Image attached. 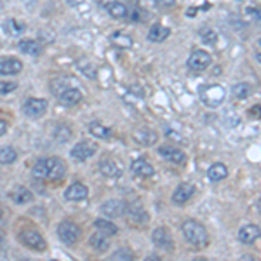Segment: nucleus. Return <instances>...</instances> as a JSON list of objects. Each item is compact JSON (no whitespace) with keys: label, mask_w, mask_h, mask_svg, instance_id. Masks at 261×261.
I'll list each match as a JSON object with an SVG mask.
<instances>
[{"label":"nucleus","mask_w":261,"mask_h":261,"mask_svg":"<svg viewBox=\"0 0 261 261\" xmlns=\"http://www.w3.org/2000/svg\"><path fill=\"white\" fill-rule=\"evenodd\" d=\"M66 174V164L58 157L42 158L33 166V176L39 179H49V181H56L61 179Z\"/></svg>","instance_id":"1"},{"label":"nucleus","mask_w":261,"mask_h":261,"mask_svg":"<svg viewBox=\"0 0 261 261\" xmlns=\"http://www.w3.org/2000/svg\"><path fill=\"white\" fill-rule=\"evenodd\" d=\"M181 232L185 235L186 242L194 245L195 249H206L209 245V234H207L206 226L195 219H186L181 225Z\"/></svg>","instance_id":"2"},{"label":"nucleus","mask_w":261,"mask_h":261,"mask_svg":"<svg viewBox=\"0 0 261 261\" xmlns=\"http://www.w3.org/2000/svg\"><path fill=\"white\" fill-rule=\"evenodd\" d=\"M225 98H226V91L223 89V86L209 84V86L200 87V99L204 101V105H207L209 108L221 107Z\"/></svg>","instance_id":"3"},{"label":"nucleus","mask_w":261,"mask_h":261,"mask_svg":"<svg viewBox=\"0 0 261 261\" xmlns=\"http://www.w3.org/2000/svg\"><path fill=\"white\" fill-rule=\"evenodd\" d=\"M152 242L157 245L158 249H164V251H167V253H173L174 251V239L169 230L164 228V226H158V228L153 230Z\"/></svg>","instance_id":"4"},{"label":"nucleus","mask_w":261,"mask_h":261,"mask_svg":"<svg viewBox=\"0 0 261 261\" xmlns=\"http://www.w3.org/2000/svg\"><path fill=\"white\" fill-rule=\"evenodd\" d=\"M211 63H213L211 54L207 51H202V49H197V51L192 52L190 58H188V61H186L188 68H190V70H195V71L207 70V68L211 66Z\"/></svg>","instance_id":"5"},{"label":"nucleus","mask_w":261,"mask_h":261,"mask_svg":"<svg viewBox=\"0 0 261 261\" xmlns=\"http://www.w3.org/2000/svg\"><path fill=\"white\" fill-rule=\"evenodd\" d=\"M58 237L68 245H73L80 239V228L73 221H61L58 226Z\"/></svg>","instance_id":"6"},{"label":"nucleus","mask_w":261,"mask_h":261,"mask_svg":"<svg viewBox=\"0 0 261 261\" xmlns=\"http://www.w3.org/2000/svg\"><path fill=\"white\" fill-rule=\"evenodd\" d=\"M20 240L23 242L26 247L33 251H44L45 249V240L42 239V235L35 230H23L20 234Z\"/></svg>","instance_id":"7"},{"label":"nucleus","mask_w":261,"mask_h":261,"mask_svg":"<svg viewBox=\"0 0 261 261\" xmlns=\"http://www.w3.org/2000/svg\"><path fill=\"white\" fill-rule=\"evenodd\" d=\"M158 155L164 157L166 160L173 164H178V166H183L186 162V153L181 150V148H176L173 145H162L158 147Z\"/></svg>","instance_id":"8"},{"label":"nucleus","mask_w":261,"mask_h":261,"mask_svg":"<svg viewBox=\"0 0 261 261\" xmlns=\"http://www.w3.org/2000/svg\"><path fill=\"white\" fill-rule=\"evenodd\" d=\"M45 110H47V101H45V99L30 98L24 101L23 111H24V115H28V117L39 119V117H42V115L45 113Z\"/></svg>","instance_id":"9"},{"label":"nucleus","mask_w":261,"mask_h":261,"mask_svg":"<svg viewBox=\"0 0 261 261\" xmlns=\"http://www.w3.org/2000/svg\"><path fill=\"white\" fill-rule=\"evenodd\" d=\"M96 145L91 141H80L77 143L75 147L71 148V157L75 158V160H80V162H84V160H87V158H91L92 155L96 153Z\"/></svg>","instance_id":"10"},{"label":"nucleus","mask_w":261,"mask_h":261,"mask_svg":"<svg viewBox=\"0 0 261 261\" xmlns=\"http://www.w3.org/2000/svg\"><path fill=\"white\" fill-rule=\"evenodd\" d=\"M124 216H127V221L132 226H145L148 223V213L141 206H127Z\"/></svg>","instance_id":"11"},{"label":"nucleus","mask_w":261,"mask_h":261,"mask_svg":"<svg viewBox=\"0 0 261 261\" xmlns=\"http://www.w3.org/2000/svg\"><path fill=\"white\" fill-rule=\"evenodd\" d=\"M237 237L242 244H254V242L261 237V228L258 225H253V223L244 225L240 230H239Z\"/></svg>","instance_id":"12"},{"label":"nucleus","mask_w":261,"mask_h":261,"mask_svg":"<svg viewBox=\"0 0 261 261\" xmlns=\"http://www.w3.org/2000/svg\"><path fill=\"white\" fill-rule=\"evenodd\" d=\"M195 194V186L190 185V183H181V185L174 190L173 194V202L174 204H178V206H183L186 202L190 200Z\"/></svg>","instance_id":"13"},{"label":"nucleus","mask_w":261,"mask_h":261,"mask_svg":"<svg viewBox=\"0 0 261 261\" xmlns=\"http://www.w3.org/2000/svg\"><path fill=\"white\" fill-rule=\"evenodd\" d=\"M127 204L122 200H108L101 206V213L108 218H120L126 214Z\"/></svg>","instance_id":"14"},{"label":"nucleus","mask_w":261,"mask_h":261,"mask_svg":"<svg viewBox=\"0 0 261 261\" xmlns=\"http://www.w3.org/2000/svg\"><path fill=\"white\" fill-rule=\"evenodd\" d=\"M23 70V63L18 58H4L0 60V75H16Z\"/></svg>","instance_id":"15"},{"label":"nucleus","mask_w":261,"mask_h":261,"mask_svg":"<svg viewBox=\"0 0 261 261\" xmlns=\"http://www.w3.org/2000/svg\"><path fill=\"white\" fill-rule=\"evenodd\" d=\"M87 194H89V190H87L86 185H82V183H73V185L68 186L66 192H65V198L71 202H80V200H84V198H87Z\"/></svg>","instance_id":"16"},{"label":"nucleus","mask_w":261,"mask_h":261,"mask_svg":"<svg viewBox=\"0 0 261 261\" xmlns=\"http://www.w3.org/2000/svg\"><path fill=\"white\" fill-rule=\"evenodd\" d=\"M99 171H101V174L107 176V178H120V176H122V169L119 167V164L108 157H105L103 160L99 162Z\"/></svg>","instance_id":"17"},{"label":"nucleus","mask_w":261,"mask_h":261,"mask_svg":"<svg viewBox=\"0 0 261 261\" xmlns=\"http://www.w3.org/2000/svg\"><path fill=\"white\" fill-rule=\"evenodd\" d=\"M58 99H60V103L65 105V107H73V105L80 103L82 92H80L77 87H68L61 94H58Z\"/></svg>","instance_id":"18"},{"label":"nucleus","mask_w":261,"mask_h":261,"mask_svg":"<svg viewBox=\"0 0 261 261\" xmlns=\"http://www.w3.org/2000/svg\"><path fill=\"white\" fill-rule=\"evenodd\" d=\"M130 171L136 174V176H141V178H150L153 176V166L148 162L147 158H136L134 162L130 164Z\"/></svg>","instance_id":"19"},{"label":"nucleus","mask_w":261,"mask_h":261,"mask_svg":"<svg viewBox=\"0 0 261 261\" xmlns=\"http://www.w3.org/2000/svg\"><path fill=\"white\" fill-rule=\"evenodd\" d=\"M9 197H11V200L14 202V204H18V206H24V204L33 200V194L28 190L26 186H16V188H12Z\"/></svg>","instance_id":"20"},{"label":"nucleus","mask_w":261,"mask_h":261,"mask_svg":"<svg viewBox=\"0 0 261 261\" xmlns=\"http://www.w3.org/2000/svg\"><path fill=\"white\" fill-rule=\"evenodd\" d=\"M134 139L139 143V145H145V147H152L155 143L158 141V136L155 130L147 129V127H143V129H138L134 134Z\"/></svg>","instance_id":"21"},{"label":"nucleus","mask_w":261,"mask_h":261,"mask_svg":"<svg viewBox=\"0 0 261 261\" xmlns=\"http://www.w3.org/2000/svg\"><path fill=\"white\" fill-rule=\"evenodd\" d=\"M226 176H228V167H226L225 164L216 162L207 169V178H209V181H213V183L223 181Z\"/></svg>","instance_id":"22"},{"label":"nucleus","mask_w":261,"mask_h":261,"mask_svg":"<svg viewBox=\"0 0 261 261\" xmlns=\"http://www.w3.org/2000/svg\"><path fill=\"white\" fill-rule=\"evenodd\" d=\"M89 244H91V245H92V249H96L98 253H105V251H108L110 240H108V235L105 234V232L98 230L96 234H92V237H91V240H89Z\"/></svg>","instance_id":"23"},{"label":"nucleus","mask_w":261,"mask_h":261,"mask_svg":"<svg viewBox=\"0 0 261 261\" xmlns=\"http://www.w3.org/2000/svg\"><path fill=\"white\" fill-rule=\"evenodd\" d=\"M169 35H171L169 28L157 23L150 28V32H148V40H152V42H164V40L169 39Z\"/></svg>","instance_id":"24"},{"label":"nucleus","mask_w":261,"mask_h":261,"mask_svg":"<svg viewBox=\"0 0 261 261\" xmlns=\"http://www.w3.org/2000/svg\"><path fill=\"white\" fill-rule=\"evenodd\" d=\"M20 51L28 56H40L42 54V45H40L37 40L26 39V40H21L20 42Z\"/></svg>","instance_id":"25"},{"label":"nucleus","mask_w":261,"mask_h":261,"mask_svg":"<svg viewBox=\"0 0 261 261\" xmlns=\"http://www.w3.org/2000/svg\"><path fill=\"white\" fill-rule=\"evenodd\" d=\"M110 42L113 44L115 47H119V49H130V47H132V39H130V37L127 35L126 32H115V33H111Z\"/></svg>","instance_id":"26"},{"label":"nucleus","mask_w":261,"mask_h":261,"mask_svg":"<svg viewBox=\"0 0 261 261\" xmlns=\"http://www.w3.org/2000/svg\"><path fill=\"white\" fill-rule=\"evenodd\" d=\"M89 130H91V134L98 139H110L111 138V129L103 124L99 122H91L89 124Z\"/></svg>","instance_id":"27"},{"label":"nucleus","mask_w":261,"mask_h":261,"mask_svg":"<svg viewBox=\"0 0 261 261\" xmlns=\"http://www.w3.org/2000/svg\"><path fill=\"white\" fill-rule=\"evenodd\" d=\"M107 11L108 14H110L111 18H117V20H122V18L127 16V7L126 4H122V2H110V4L107 5Z\"/></svg>","instance_id":"28"},{"label":"nucleus","mask_w":261,"mask_h":261,"mask_svg":"<svg viewBox=\"0 0 261 261\" xmlns=\"http://www.w3.org/2000/svg\"><path fill=\"white\" fill-rule=\"evenodd\" d=\"M68 87H71V77H60V79H54L51 82V91L54 96L61 94Z\"/></svg>","instance_id":"29"},{"label":"nucleus","mask_w":261,"mask_h":261,"mask_svg":"<svg viewBox=\"0 0 261 261\" xmlns=\"http://www.w3.org/2000/svg\"><path fill=\"white\" fill-rule=\"evenodd\" d=\"M94 226L101 232H105L107 235H117L119 234V226L115 225V223L108 221V219H96Z\"/></svg>","instance_id":"30"},{"label":"nucleus","mask_w":261,"mask_h":261,"mask_svg":"<svg viewBox=\"0 0 261 261\" xmlns=\"http://www.w3.org/2000/svg\"><path fill=\"white\" fill-rule=\"evenodd\" d=\"M4 28H5V32L9 33V35H12V37H18V35H21V33L24 32V24L21 23V21H18V20H7L5 21V24H4Z\"/></svg>","instance_id":"31"},{"label":"nucleus","mask_w":261,"mask_h":261,"mask_svg":"<svg viewBox=\"0 0 261 261\" xmlns=\"http://www.w3.org/2000/svg\"><path fill=\"white\" fill-rule=\"evenodd\" d=\"M232 92H234V96L237 99H245V98H249V96L253 94V87H251L249 84L240 82V84H235L234 89H232Z\"/></svg>","instance_id":"32"},{"label":"nucleus","mask_w":261,"mask_h":261,"mask_svg":"<svg viewBox=\"0 0 261 261\" xmlns=\"http://www.w3.org/2000/svg\"><path fill=\"white\" fill-rule=\"evenodd\" d=\"M18 153L14 148L11 147H2L0 148V164H12L16 162Z\"/></svg>","instance_id":"33"},{"label":"nucleus","mask_w":261,"mask_h":261,"mask_svg":"<svg viewBox=\"0 0 261 261\" xmlns=\"http://www.w3.org/2000/svg\"><path fill=\"white\" fill-rule=\"evenodd\" d=\"M54 138L58 139V141L65 143V141H68V139L71 138V130L68 129V127H65V126H60V127H58V129H56Z\"/></svg>","instance_id":"34"},{"label":"nucleus","mask_w":261,"mask_h":261,"mask_svg":"<svg viewBox=\"0 0 261 261\" xmlns=\"http://www.w3.org/2000/svg\"><path fill=\"white\" fill-rule=\"evenodd\" d=\"M111 260H134V253L130 249L122 247V249H119L117 253L111 254Z\"/></svg>","instance_id":"35"},{"label":"nucleus","mask_w":261,"mask_h":261,"mask_svg":"<svg viewBox=\"0 0 261 261\" xmlns=\"http://www.w3.org/2000/svg\"><path fill=\"white\" fill-rule=\"evenodd\" d=\"M18 87L16 82H5V80H0V94H9Z\"/></svg>","instance_id":"36"},{"label":"nucleus","mask_w":261,"mask_h":261,"mask_svg":"<svg viewBox=\"0 0 261 261\" xmlns=\"http://www.w3.org/2000/svg\"><path fill=\"white\" fill-rule=\"evenodd\" d=\"M80 70H82L84 75H87L89 79H96V68H94V65L87 63L86 66H84V65H80Z\"/></svg>","instance_id":"37"},{"label":"nucleus","mask_w":261,"mask_h":261,"mask_svg":"<svg viewBox=\"0 0 261 261\" xmlns=\"http://www.w3.org/2000/svg\"><path fill=\"white\" fill-rule=\"evenodd\" d=\"M202 40H204L206 44H214V42H216V33L211 32V30H209V32H204V33H202Z\"/></svg>","instance_id":"38"},{"label":"nucleus","mask_w":261,"mask_h":261,"mask_svg":"<svg viewBox=\"0 0 261 261\" xmlns=\"http://www.w3.org/2000/svg\"><path fill=\"white\" fill-rule=\"evenodd\" d=\"M249 117H253V119H261V103L260 105H254L253 108L249 110Z\"/></svg>","instance_id":"39"},{"label":"nucleus","mask_w":261,"mask_h":261,"mask_svg":"<svg viewBox=\"0 0 261 261\" xmlns=\"http://www.w3.org/2000/svg\"><path fill=\"white\" fill-rule=\"evenodd\" d=\"M155 4L158 7H171V5L176 4V0H155Z\"/></svg>","instance_id":"40"},{"label":"nucleus","mask_w":261,"mask_h":261,"mask_svg":"<svg viewBox=\"0 0 261 261\" xmlns=\"http://www.w3.org/2000/svg\"><path fill=\"white\" fill-rule=\"evenodd\" d=\"M5 132H7V122L0 119V138H2V136H4Z\"/></svg>","instance_id":"41"},{"label":"nucleus","mask_w":261,"mask_h":261,"mask_svg":"<svg viewBox=\"0 0 261 261\" xmlns=\"http://www.w3.org/2000/svg\"><path fill=\"white\" fill-rule=\"evenodd\" d=\"M247 12H249V14H253L256 20H261V9H249Z\"/></svg>","instance_id":"42"},{"label":"nucleus","mask_w":261,"mask_h":261,"mask_svg":"<svg viewBox=\"0 0 261 261\" xmlns=\"http://www.w3.org/2000/svg\"><path fill=\"white\" fill-rule=\"evenodd\" d=\"M130 89H132V91H136V92H132V94L141 96V98H143V89H141V87H139V89H138V86H132V87H130Z\"/></svg>","instance_id":"43"},{"label":"nucleus","mask_w":261,"mask_h":261,"mask_svg":"<svg viewBox=\"0 0 261 261\" xmlns=\"http://www.w3.org/2000/svg\"><path fill=\"white\" fill-rule=\"evenodd\" d=\"M84 0H66V4H70V5H73V7H77V5H80L82 4Z\"/></svg>","instance_id":"44"},{"label":"nucleus","mask_w":261,"mask_h":261,"mask_svg":"<svg viewBox=\"0 0 261 261\" xmlns=\"http://www.w3.org/2000/svg\"><path fill=\"white\" fill-rule=\"evenodd\" d=\"M4 258H5V253H4L2 249H0V260H4Z\"/></svg>","instance_id":"45"},{"label":"nucleus","mask_w":261,"mask_h":261,"mask_svg":"<svg viewBox=\"0 0 261 261\" xmlns=\"http://www.w3.org/2000/svg\"><path fill=\"white\" fill-rule=\"evenodd\" d=\"M256 58H258V61H260V63H261V52H258V56H256Z\"/></svg>","instance_id":"46"},{"label":"nucleus","mask_w":261,"mask_h":261,"mask_svg":"<svg viewBox=\"0 0 261 261\" xmlns=\"http://www.w3.org/2000/svg\"><path fill=\"white\" fill-rule=\"evenodd\" d=\"M2 219H4V218H2V211H0V221H2Z\"/></svg>","instance_id":"47"},{"label":"nucleus","mask_w":261,"mask_h":261,"mask_svg":"<svg viewBox=\"0 0 261 261\" xmlns=\"http://www.w3.org/2000/svg\"><path fill=\"white\" fill-rule=\"evenodd\" d=\"M0 242H2V234H0Z\"/></svg>","instance_id":"48"},{"label":"nucleus","mask_w":261,"mask_h":261,"mask_svg":"<svg viewBox=\"0 0 261 261\" xmlns=\"http://www.w3.org/2000/svg\"><path fill=\"white\" fill-rule=\"evenodd\" d=\"M260 45H261V39H260Z\"/></svg>","instance_id":"49"}]
</instances>
